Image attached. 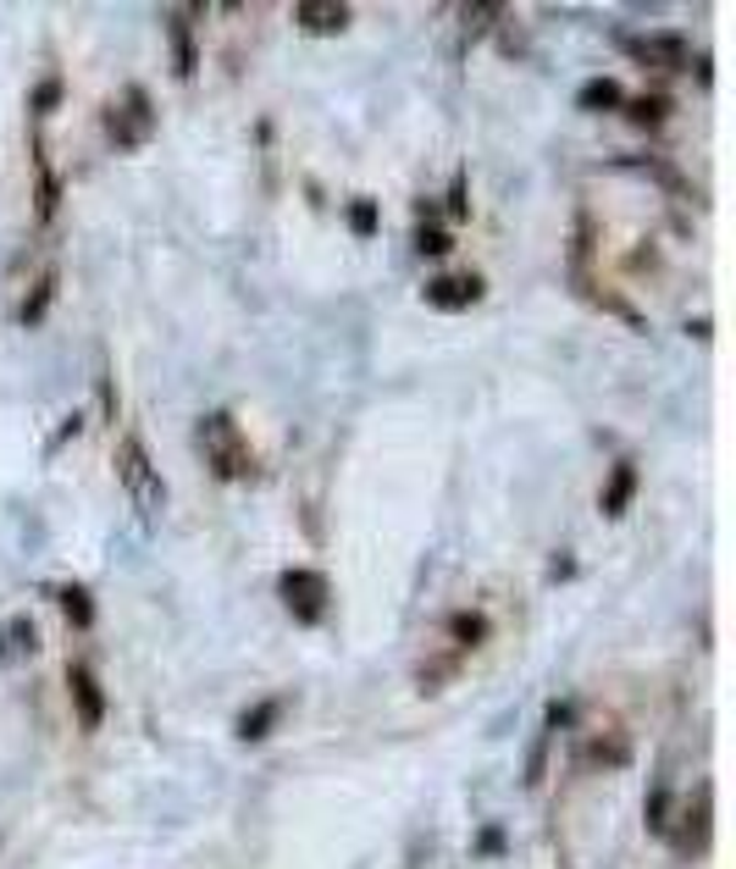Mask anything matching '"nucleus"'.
<instances>
[{
	"label": "nucleus",
	"instance_id": "nucleus-1",
	"mask_svg": "<svg viewBox=\"0 0 736 869\" xmlns=\"http://www.w3.org/2000/svg\"><path fill=\"white\" fill-rule=\"evenodd\" d=\"M200 449H205V460L216 466V477H249V449H244V438H238L233 415H205V421H200Z\"/></svg>",
	"mask_w": 736,
	"mask_h": 869
},
{
	"label": "nucleus",
	"instance_id": "nucleus-2",
	"mask_svg": "<svg viewBox=\"0 0 736 869\" xmlns=\"http://www.w3.org/2000/svg\"><path fill=\"white\" fill-rule=\"evenodd\" d=\"M116 471H122V488L138 499V510H161V499H167V493H161V477L150 471V460H144V449H138L133 438L122 444V455H116Z\"/></svg>",
	"mask_w": 736,
	"mask_h": 869
},
{
	"label": "nucleus",
	"instance_id": "nucleus-3",
	"mask_svg": "<svg viewBox=\"0 0 736 869\" xmlns=\"http://www.w3.org/2000/svg\"><path fill=\"white\" fill-rule=\"evenodd\" d=\"M282 599H288V610L300 615V621H322V610H327V576H316V570H288V576H282Z\"/></svg>",
	"mask_w": 736,
	"mask_h": 869
},
{
	"label": "nucleus",
	"instance_id": "nucleus-4",
	"mask_svg": "<svg viewBox=\"0 0 736 869\" xmlns=\"http://www.w3.org/2000/svg\"><path fill=\"white\" fill-rule=\"evenodd\" d=\"M111 138L122 144V151H133V144L150 138V105H144V94H127V111L111 116Z\"/></svg>",
	"mask_w": 736,
	"mask_h": 869
},
{
	"label": "nucleus",
	"instance_id": "nucleus-5",
	"mask_svg": "<svg viewBox=\"0 0 736 869\" xmlns=\"http://www.w3.org/2000/svg\"><path fill=\"white\" fill-rule=\"evenodd\" d=\"M67 681H73V698H78V714H83V726L94 732L100 720H105V698H100V681L89 676V665H73V676H67Z\"/></svg>",
	"mask_w": 736,
	"mask_h": 869
},
{
	"label": "nucleus",
	"instance_id": "nucleus-6",
	"mask_svg": "<svg viewBox=\"0 0 736 869\" xmlns=\"http://www.w3.org/2000/svg\"><path fill=\"white\" fill-rule=\"evenodd\" d=\"M632 56L648 62V67H665V73H676V67L692 62V51L681 40H632Z\"/></svg>",
	"mask_w": 736,
	"mask_h": 869
},
{
	"label": "nucleus",
	"instance_id": "nucleus-7",
	"mask_svg": "<svg viewBox=\"0 0 736 869\" xmlns=\"http://www.w3.org/2000/svg\"><path fill=\"white\" fill-rule=\"evenodd\" d=\"M482 294V282L477 277H444V282H432L426 288V300L432 305H444V311H460V305H471Z\"/></svg>",
	"mask_w": 736,
	"mask_h": 869
},
{
	"label": "nucleus",
	"instance_id": "nucleus-8",
	"mask_svg": "<svg viewBox=\"0 0 736 869\" xmlns=\"http://www.w3.org/2000/svg\"><path fill=\"white\" fill-rule=\"evenodd\" d=\"M293 18H300V29H311V34H338L349 23V7H311V0H305Z\"/></svg>",
	"mask_w": 736,
	"mask_h": 869
},
{
	"label": "nucleus",
	"instance_id": "nucleus-9",
	"mask_svg": "<svg viewBox=\"0 0 736 869\" xmlns=\"http://www.w3.org/2000/svg\"><path fill=\"white\" fill-rule=\"evenodd\" d=\"M271 720H277V703H260L255 714H244V726H238V737H244V743H260V737L271 732Z\"/></svg>",
	"mask_w": 736,
	"mask_h": 869
},
{
	"label": "nucleus",
	"instance_id": "nucleus-10",
	"mask_svg": "<svg viewBox=\"0 0 736 869\" xmlns=\"http://www.w3.org/2000/svg\"><path fill=\"white\" fill-rule=\"evenodd\" d=\"M632 488H637V471H632V466H621V471H615V488H610V499H604V515H621V510H626V499H632Z\"/></svg>",
	"mask_w": 736,
	"mask_h": 869
},
{
	"label": "nucleus",
	"instance_id": "nucleus-11",
	"mask_svg": "<svg viewBox=\"0 0 736 869\" xmlns=\"http://www.w3.org/2000/svg\"><path fill=\"white\" fill-rule=\"evenodd\" d=\"M62 610H67V621H78V626H89V621H94V610H89V593H83V588H62Z\"/></svg>",
	"mask_w": 736,
	"mask_h": 869
},
{
	"label": "nucleus",
	"instance_id": "nucleus-12",
	"mask_svg": "<svg viewBox=\"0 0 736 869\" xmlns=\"http://www.w3.org/2000/svg\"><path fill=\"white\" fill-rule=\"evenodd\" d=\"M349 227L366 238V233H377V211H371V200H355V211H349Z\"/></svg>",
	"mask_w": 736,
	"mask_h": 869
},
{
	"label": "nucleus",
	"instance_id": "nucleus-13",
	"mask_svg": "<svg viewBox=\"0 0 736 869\" xmlns=\"http://www.w3.org/2000/svg\"><path fill=\"white\" fill-rule=\"evenodd\" d=\"M615 100H621L615 83H587V89H581V105H615Z\"/></svg>",
	"mask_w": 736,
	"mask_h": 869
},
{
	"label": "nucleus",
	"instance_id": "nucleus-14",
	"mask_svg": "<svg viewBox=\"0 0 736 869\" xmlns=\"http://www.w3.org/2000/svg\"><path fill=\"white\" fill-rule=\"evenodd\" d=\"M415 249H421V255H449V238L437 233V227H421V233H415Z\"/></svg>",
	"mask_w": 736,
	"mask_h": 869
}]
</instances>
